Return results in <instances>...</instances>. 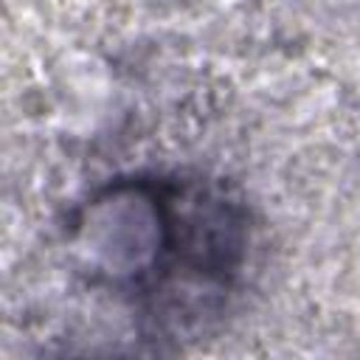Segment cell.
Returning <instances> with one entry per match:
<instances>
[{"mask_svg": "<svg viewBox=\"0 0 360 360\" xmlns=\"http://www.w3.org/2000/svg\"><path fill=\"white\" fill-rule=\"evenodd\" d=\"M65 248L84 284L138 315L160 292L177 248V172L118 174L68 214Z\"/></svg>", "mask_w": 360, "mask_h": 360, "instance_id": "cell-1", "label": "cell"}, {"mask_svg": "<svg viewBox=\"0 0 360 360\" xmlns=\"http://www.w3.org/2000/svg\"><path fill=\"white\" fill-rule=\"evenodd\" d=\"M253 217L225 180L177 172V250L141 326L155 338H183L222 315L245 281Z\"/></svg>", "mask_w": 360, "mask_h": 360, "instance_id": "cell-2", "label": "cell"}]
</instances>
